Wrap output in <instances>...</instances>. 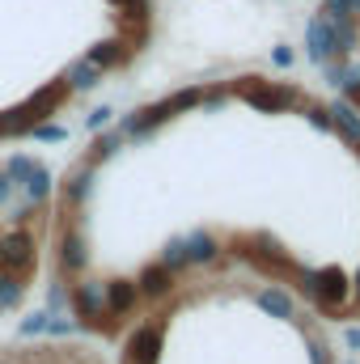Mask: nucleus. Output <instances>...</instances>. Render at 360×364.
Segmentation results:
<instances>
[{"label": "nucleus", "mask_w": 360, "mask_h": 364, "mask_svg": "<svg viewBox=\"0 0 360 364\" xmlns=\"http://www.w3.org/2000/svg\"><path fill=\"white\" fill-rule=\"evenodd\" d=\"M64 81H68L73 90H93V85L102 81V68L90 64V60H73V64H68V73H64Z\"/></svg>", "instance_id": "15"}, {"label": "nucleus", "mask_w": 360, "mask_h": 364, "mask_svg": "<svg viewBox=\"0 0 360 364\" xmlns=\"http://www.w3.org/2000/svg\"><path fill=\"white\" fill-rule=\"evenodd\" d=\"M68 93H73V85H68V81L60 77V81H51L47 90H38V93H34V97H30V102H26L21 110H26V114H30L34 123H43L47 114H55V110H60V106L68 102Z\"/></svg>", "instance_id": "7"}, {"label": "nucleus", "mask_w": 360, "mask_h": 364, "mask_svg": "<svg viewBox=\"0 0 360 364\" xmlns=\"http://www.w3.org/2000/svg\"><path fill=\"white\" fill-rule=\"evenodd\" d=\"M356 153H360V144H356Z\"/></svg>", "instance_id": "28"}, {"label": "nucleus", "mask_w": 360, "mask_h": 364, "mask_svg": "<svg viewBox=\"0 0 360 364\" xmlns=\"http://www.w3.org/2000/svg\"><path fill=\"white\" fill-rule=\"evenodd\" d=\"M352 9H356V17H360V0H352Z\"/></svg>", "instance_id": "27"}, {"label": "nucleus", "mask_w": 360, "mask_h": 364, "mask_svg": "<svg viewBox=\"0 0 360 364\" xmlns=\"http://www.w3.org/2000/svg\"><path fill=\"white\" fill-rule=\"evenodd\" d=\"M34 263H38L34 233H30L26 225H13V229H4V233H0V272H9V275H17V279H26V275L34 272Z\"/></svg>", "instance_id": "2"}, {"label": "nucleus", "mask_w": 360, "mask_h": 364, "mask_svg": "<svg viewBox=\"0 0 360 364\" xmlns=\"http://www.w3.org/2000/svg\"><path fill=\"white\" fill-rule=\"evenodd\" d=\"M90 182H93V166L81 161V166L68 174V182H64V208H81L85 195H90Z\"/></svg>", "instance_id": "14"}, {"label": "nucleus", "mask_w": 360, "mask_h": 364, "mask_svg": "<svg viewBox=\"0 0 360 364\" xmlns=\"http://www.w3.org/2000/svg\"><path fill=\"white\" fill-rule=\"evenodd\" d=\"M9 199H13V174L4 170V174H0V208H4Z\"/></svg>", "instance_id": "23"}, {"label": "nucleus", "mask_w": 360, "mask_h": 364, "mask_svg": "<svg viewBox=\"0 0 360 364\" xmlns=\"http://www.w3.org/2000/svg\"><path fill=\"white\" fill-rule=\"evenodd\" d=\"M305 51L314 64H327V60H339V47H335V30L322 13H314L305 21Z\"/></svg>", "instance_id": "5"}, {"label": "nucleus", "mask_w": 360, "mask_h": 364, "mask_svg": "<svg viewBox=\"0 0 360 364\" xmlns=\"http://www.w3.org/2000/svg\"><path fill=\"white\" fill-rule=\"evenodd\" d=\"M233 90L242 93L255 110H263V114H275V110H288V106H305L309 102L297 85H271V81H259V77H246Z\"/></svg>", "instance_id": "1"}, {"label": "nucleus", "mask_w": 360, "mask_h": 364, "mask_svg": "<svg viewBox=\"0 0 360 364\" xmlns=\"http://www.w3.org/2000/svg\"><path fill=\"white\" fill-rule=\"evenodd\" d=\"M162 335H166V322H144L127 335L123 343V360L127 364H157L162 356Z\"/></svg>", "instance_id": "4"}, {"label": "nucleus", "mask_w": 360, "mask_h": 364, "mask_svg": "<svg viewBox=\"0 0 360 364\" xmlns=\"http://www.w3.org/2000/svg\"><path fill=\"white\" fill-rule=\"evenodd\" d=\"M110 114H115L110 106H102V110H93V114H90V127H93V132H97V127H106V123H110Z\"/></svg>", "instance_id": "22"}, {"label": "nucleus", "mask_w": 360, "mask_h": 364, "mask_svg": "<svg viewBox=\"0 0 360 364\" xmlns=\"http://www.w3.org/2000/svg\"><path fill=\"white\" fill-rule=\"evenodd\" d=\"M85 263H90L85 233H81L77 225H68V229L60 233V267H64V275H81L85 272Z\"/></svg>", "instance_id": "8"}, {"label": "nucleus", "mask_w": 360, "mask_h": 364, "mask_svg": "<svg viewBox=\"0 0 360 364\" xmlns=\"http://www.w3.org/2000/svg\"><path fill=\"white\" fill-rule=\"evenodd\" d=\"M216 259H221V242H216L212 233L199 229V233L186 237V263H191V267H208V263H216Z\"/></svg>", "instance_id": "12"}, {"label": "nucleus", "mask_w": 360, "mask_h": 364, "mask_svg": "<svg viewBox=\"0 0 360 364\" xmlns=\"http://www.w3.org/2000/svg\"><path fill=\"white\" fill-rule=\"evenodd\" d=\"M102 288H106V309H110L115 318H127V314L140 305L136 279H110V284H102Z\"/></svg>", "instance_id": "10"}, {"label": "nucleus", "mask_w": 360, "mask_h": 364, "mask_svg": "<svg viewBox=\"0 0 360 364\" xmlns=\"http://www.w3.org/2000/svg\"><path fill=\"white\" fill-rule=\"evenodd\" d=\"M331 123H335V132H339L348 144H360V110L352 102H335V106H331Z\"/></svg>", "instance_id": "13"}, {"label": "nucleus", "mask_w": 360, "mask_h": 364, "mask_svg": "<svg viewBox=\"0 0 360 364\" xmlns=\"http://www.w3.org/2000/svg\"><path fill=\"white\" fill-rule=\"evenodd\" d=\"M43 326H47V314H34V318H30L21 331H26V335H34V331H43Z\"/></svg>", "instance_id": "26"}, {"label": "nucleus", "mask_w": 360, "mask_h": 364, "mask_svg": "<svg viewBox=\"0 0 360 364\" xmlns=\"http://www.w3.org/2000/svg\"><path fill=\"white\" fill-rule=\"evenodd\" d=\"M34 136H38V140H64L68 132H64V127H34Z\"/></svg>", "instance_id": "24"}, {"label": "nucleus", "mask_w": 360, "mask_h": 364, "mask_svg": "<svg viewBox=\"0 0 360 364\" xmlns=\"http://www.w3.org/2000/svg\"><path fill=\"white\" fill-rule=\"evenodd\" d=\"M21 292H26V279L0 272V314H4V309H17V305H21Z\"/></svg>", "instance_id": "17"}, {"label": "nucleus", "mask_w": 360, "mask_h": 364, "mask_svg": "<svg viewBox=\"0 0 360 364\" xmlns=\"http://www.w3.org/2000/svg\"><path fill=\"white\" fill-rule=\"evenodd\" d=\"M259 305H263L268 314H275V318H292V296H288L284 288H275V284L259 292Z\"/></svg>", "instance_id": "16"}, {"label": "nucleus", "mask_w": 360, "mask_h": 364, "mask_svg": "<svg viewBox=\"0 0 360 364\" xmlns=\"http://www.w3.org/2000/svg\"><path fill=\"white\" fill-rule=\"evenodd\" d=\"M271 60H275L280 68H288V64H292V51H288V47H275V51H271Z\"/></svg>", "instance_id": "25"}, {"label": "nucleus", "mask_w": 360, "mask_h": 364, "mask_svg": "<svg viewBox=\"0 0 360 364\" xmlns=\"http://www.w3.org/2000/svg\"><path fill=\"white\" fill-rule=\"evenodd\" d=\"M162 263H166L174 275H179L182 267H191V263H186V242H170V246L162 250Z\"/></svg>", "instance_id": "18"}, {"label": "nucleus", "mask_w": 360, "mask_h": 364, "mask_svg": "<svg viewBox=\"0 0 360 364\" xmlns=\"http://www.w3.org/2000/svg\"><path fill=\"white\" fill-rule=\"evenodd\" d=\"M309 360L314 364H335L331 360V348H327L322 339H309Z\"/></svg>", "instance_id": "21"}, {"label": "nucleus", "mask_w": 360, "mask_h": 364, "mask_svg": "<svg viewBox=\"0 0 360 364\" xmlns=\"http://www.w3.org/2000/svg\"><path fill=\"white\" fill-rule=\"evenodd\" d=\"M9 174H17V178H26V195H30V203H43L47 195H51V174L38 166V161H30V157H9V166H4Z\"/></svg>", "instance_id": "6"}, {"label": "nucleus", "mask_w": 360, "mask_h": 364, "mask_svg": "<svg viewBox=\"0 0 360 364\" xmlns=\"http://www.w3.org/2000/svg\"><path fill=\"white\" fill-rule=\"evenodd\" d=\"M115 149H119V136H102V140H93V149H90V166H97V161H106V157H115Z\"/></svg>", "instance_id": "19"}, {"label": "nucleus", "mask_w": 360, "mask_h": 364, "mask_svg": "<svg viewBox=\"0 0 360 364\" xmlns=\"http://www.w3.org/2000/svg\"><path fill=\"white\" fill-rule=\"evenodd\" d=\"M136 288H140V296H149V301H157V296H166L170 288H174V272L157 259V263H149L144 272L136 275Z\"/></svg>", "instance_id": "11"}, {"label": "nucleus", "mask_w": 360, "mask_h": 364, "mask_svg": "<svg viewBox=\"0 0 360 364\" xmlns=\"http://www.w3.org/2000/svg\"><path fill=\"white\" fill-rule=\"evenodd\" d=\"M73 309H77L81 326H90V331L110 335V331L119 326V318L106 309V288H102V284H93V279H81V284L73 288Z\"/></svg>", "instance_id": "3"}, {"label": "nucleus", "mask_w": 360, "mask_h": 364, "mask_svg": "<svg viewBox=\"0 0 360 364\" xmlns=\"http://www.w3.org/2000/svg\"><path fill=\"white\" fill-rule=\"evenodd\" d=\"M305 114H309V123H314L318 132H335V123H331V110H327V106H318V102H305Z\"/></svg>", "instance_id": "20"}, {"label": "nucleus", "mask_w": 360, "mask_h": 364, "mask_svg": "<svg viewBox=\"0 0 360 364\" xmlns=\"http://www.w3.org/2000/svg\"><path fill=\"white\" fill-rule=\"evenodd\" d=\"M132 51H136V43H127V38H106V43H97L85 51V60L97 64L102 73H110V68H123L127 60H132Z\"/></svg>", "instance_id": "9"}]
</instances>
